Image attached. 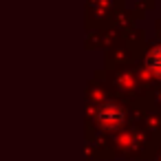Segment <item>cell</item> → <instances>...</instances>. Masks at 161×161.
I'll return each mask as SVG.
<instances>
[{"mask_svg": "<svg viewBox=\"0 0 161 161\" xmlns=\"http://www.w3.org/2000/svg\"><path fill=\"white\" fill-rule=\"evenodd\" d=\"M146 64H148V69H150L154 75H159V77H161V47H154V49L148 53Z\"/></svg>", "mask_w": 161, "mask_h": 161, "instance_id": "7a4b0ae2", "label": "cell"}, {"mask_svg": "<svg viewBox=\"0 0 161 161\" xmlns=\"http://www.w3.org/2000/svg\"><path fill=\"white\" fill-rule=\"evenodd\" d=\"M97 117H99L102 126H106V128H117V126L124 124V108L117 106V104H104V106L99 108Z\"/></svg>", "mask_w": 161, "mask_h": 161, "instance_id": "6da1fadb", "label": "cell"}]
</instances>
